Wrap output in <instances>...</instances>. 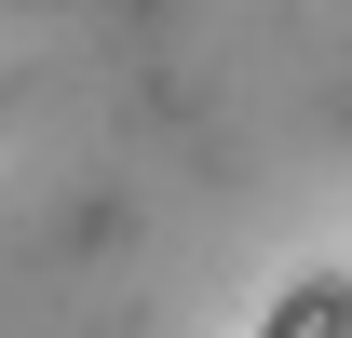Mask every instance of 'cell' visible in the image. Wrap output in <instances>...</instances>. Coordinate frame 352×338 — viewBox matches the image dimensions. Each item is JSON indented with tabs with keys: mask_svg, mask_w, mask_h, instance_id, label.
Wrapping results in <instances>:
<instances>
[{
	"mask_svg": "<svg viewBox=\"0 0 352 338\" xmlns=\"http://www.w3.org/2000/svg\"><path fill=\"white\" fill-rule=\"evenodd\" d=\"M244 338H352V271H298Z\"/></svg>",
	"mask_w": 352,
	"mask_h": 338,
	"instance_id": "obj_1",
	"label": "cell"
}]
</instances>
